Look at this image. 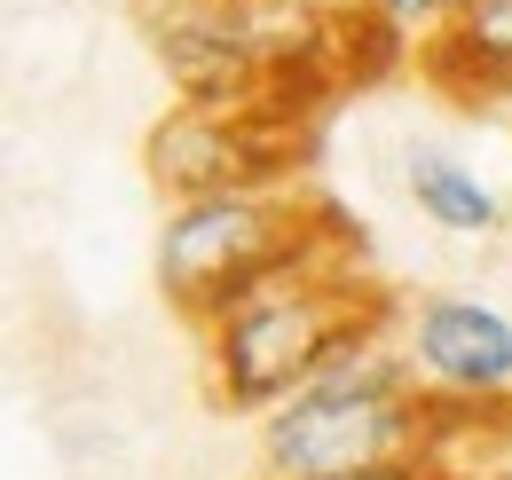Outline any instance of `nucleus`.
<instances>
[{
    "label": "nucleus",
    "instance_id": "9",
    "mask_svg": "<svg viewBox=\"0 0 512 480\" xmlns=\"http://www.w3.org/2000/svg\"><path fill=\"white\" fill-rule=\"evenodd\" d=\"M339 480H465L442 457H418V465H379V473H339Z\"/></svg>",
    "mask_w": 512,
    "mask_h": 480
},
{
    "label": "nucleus",
    "instance_id": "3",
    "mask_svg": "<svg viewBox=\"0 0 512 480\" xmlns=\"http://www.w3.org/2000/svg\"><path fill=\"white\" fill-rule=\"evenodd\" d=\"M347 229L323 213L316 197H300L292 181L268 189H213V197H182L158 221V292L166 307L205 331L221 307H237L245 292L308 268L323 252H347Z\"/></svg>",
    "mask_w": 512,
    "mask_h": 480
},
{
    "label": "nucleus",
    "instance_id": "7",
    "mask_svg": "<svg viewBox=\"0 0 512 480\" xmlns=\"http://www.w3.org/2000/svg\"><path fill=\"white\" fill-rule=\"evenodd\" d=\"M402 181H410L418 221H434L442 237H497L505 229V197L473 174L457 150H410Z\"/></svg>",
    "mask_w": 512,
    "mask_h": 480
},
{
    "label": "nucleus",
    "instance_id": "2",
    "mask_svg": "<svg viewBox=\"0 0 512 480\" xmlns=\"http://www.w3.org/2000/svg\"><path fill=\"white\" fill-rule=\"evenodd\" d=\"M394 323H402V307L386 300V292H371V284H355V260L347 252H323L308 268L245 292L237 307H221L197 331V355H205V386H213L221 410L268 418L331 355H347L355 339L394 331Z\"/></svg>",
    "mask_w": 512,
    "mask_h": 480
},
{
    "label": "nucleus",
    "instance_id": "1",
    "mask_svg": "<svg viewBox=\"0 0 512 480\" xmlns=\"http://www.w3.org/2000/svg\"><path fill=\"white\" fill-rule=\"evenodd\" d=\"M442 441L449 410L418 386V370L402 355V323H394L331 355L292 402L253 418V465L260 480H339L442 457Z\"/></svg>",
    "mask_w": 512,
    "mask_h": 480
},
{
    "label": "nucleus",
    "instance_id": "8",
    "mask_svg": "<svg viewBox=\"0 0 512 480\" xmlns=\"http://www.w3.org/2000/svg\"><path fill=\"white\" fill-rule=\"evenodd\" d=\"M363 8L379 16L394 40H410V56H418V48H426V40L442 32L449 16H457V0H363Z\"/></svg>",
    "mask_w": 512,
    "mask_h": 480
},
{
    "label": "nucleus",
    "instance_id": "5",
    "mask_svg": "<svg viewBox=\"0 0 512 480\" xmlns=\"http://www.w3.org/2000/svg\"><path fill=\"white\" fill-rule=\"evenodd\" d=\"M402 355L449 418L512 410V307L481 292H426L402 307Z\"/></svg>",
    "mask_w": 512,
    "mask_h": 480
},
{
    "label": "nucleus",
    "instance_id": "4",
    "mask_svg": "<svg viewBox=\"0 0 512 480\" xmlns=\"http://www.w3.org/2000/svg\"><path fill=\"white\" fill-rule=\"evenodd\" d=\"M142 166H150L166 205L213 197V189H268V181H292V166H300V126L276 103H260V111L182 103V111H166L150 126Z\"/></svg>",
    "mask_w": 512,
    "mask_h": 480
},
{
    "label": "nucleus",
    "instance_id": "10",
    "mask_svg": "<svg viewBox=\"0 0 512 480\" xmlns=\"http://www.w3.org/2000/svg\"><path fill=\"white\" fill-rule=\"evenodd\" d=\"M457 8H473V0H457Z\"/></svg>",
    "mask_w": 512,
    "mask_h": 480
},
{
    "label": "nucleus",
    "instance_id": "6",
    "mask_svg": "<svg viewBox=\"0 0 512 480\" xmlns=\"http://www.w3.org/2000/svg\"><path fill=\"white\" fill-rule=\"evenodd\" d=\"M418 79L465 103V111H489V103H512V0H473L457 8L442 32L418 48Z\"/></svg>",
    "mask_w": 512,
    "mask_h": 480
}]
</instances>
